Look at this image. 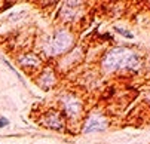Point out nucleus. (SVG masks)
Returning a JSON list of instances; mask_svg holds the SVG:
<instances>
[{
	"label": "nucleus",
	"instance_id": "nucleus-7",
	"mask_svg": "<svg viewBox=\"0 0 150 144\" xmlns=\"http://www.w3.org/2000/svg\"><path fill=\"white\" fill-rule=\"evenodd\" d=\"M19 64L23 66L24 68H36L40 66V59L33 55V54H27V55H23V56H19Z\"/></svg>",
	"mask_w": 150,
	"mask_h": 144
},
{
	"label": "nucleus",
	"instance_id": "nucleus-2",
	"mask_svg": "<svg viewBox=\"0 0 150 144\" xmlns=\"http://www.w3.org/2000/svg\"><path fill=\"white\" fill-rule=\"evenodd\" d=\"M71 45H73V36L66 30H58L48 40V43L45 46V52L46 55L55 56V55L64 54Z\"/></svg>",
	"mask_w": 150,
	"mask_h": 144
},
{
	"label": "nucleus",
	"instance_id": "nucleus-9",
	"mask_svg": "<svg viewBox=\"0 0 150 144\" xmlns=\"http://www.w3.org/2000/svg\"><path fill=\"white\" fill-rule=\"evenodd\" d=\"M116 30H117V33L123 34L125 37H128V39H132V34H131V33H128L126 30H120V28H116Z\"/></svg>",
	"mask_w": 150,
	"mask_h": 144
},
{
	"label": "nucleus",
	"instance_id": "nucleus-10",
	"mask_svg": "<svg viewBox=\"0 0 150 144\" xmlns=\"http://www.w3.org/2000/svg\"><path fill=\"white\" fill-rule=\"evenodd\" d=\"M8 119H5V117H2V119H0V128H2V126H6L8 125Z\"/></svg>",
	"mask_w": 150,
	"mask_h": 144
},
{
	"label": "nucleus",
	"instance_id": "nucleus-6",
	"mask_svg": "<svg viewBox=\"0 0 150 144\" xmlns=\"http://www.w3.org/2000/svg\"><path fill=\"white\" fill-rule=\"evenodd\" d=\"M79 5H80V2H67L64 5V8L61 11V16L64 21H73L79 11V8H76V6H79Z\"/></svg>",
	"mask_w": 150,
	"mask_h": 144
},
{
	"label": "nucleus",
	"instance_id": "nucleus-5",
	"mask_svg": "<svg viewBox=\"0 0 150 144\" xmlns=\"http://www.w3.org/2000/svg\"><path fill=\"white\" fill-rule=\"evenodd\" d=\"M43 123H45V126L51 128V129H61L64 126V119L59 113L57 112H51L45 116L43 119Z\"/></svg>",
	"mask_w": 150,
	"mask_h": 144
},
{
	"label": "nucleus",
	"instance_id": "nucleus-8",
	"mask_svg": "<svg viewBox=\"0 0 150 144\" xmlns=\"http://www.w3.org/2000/svg\"><path fill=\"white\" fill-rule=\"evenodd\" d=\"M39 83L43 86V88H49L52 83H54V74H52V71H49V70H46L43 74L40 76V79H39Z\"/></svg>",
	"mask_w": 150,
	"mask_h": 144
},
{
	"label": "nucleus",
	"instance_id": "nucleus-4",
	"mask_svg": "<svg viewBox=\"0 0 150 144\" xmlns=\"http://www.w3.org/2000/svg\"><path fill=\"white\" fill-rule=\"evenodd\" d=\"M64 112L69 117H77L82 112V104L74 97L64 98Z\"/></svg>",
	"mask_w": 150,
	"mask_h": 144
},
{
	"label": "nucleus",
	"instance_id": "nucleus-3",
	"mask_svg": "<svg viewBox=\"0 0 150 144\" xmlns=\"http://www.w3.org/2000/svg\"><path fill=\"white\" fill-rule=\"evenodd\" d=\"M107 128V120L103 114L94 113L91 114L86 122H85V126H83V132H94V131H103Z\"/></svg>",
	"mask_w": 150,
	"mask_h": 144
},
{
	"label": "nucleus",
	"instance_id": "nucleus-1",
	"mask_svg": "<svg viewBox=\"0 0 150 144\" xmlns=\"http://www.w3.org/2000/svg\"><path fill=\"white\" fill-rule=\"evenodd\" d=\"M103 67L107 71H115L120 68L137 70L140 67V58L134 51L128 48H113L105 54L103 59Z\"/></svg>",
	"mask_w": 150,
	"mask_h": 144
},
{
	"label": "nucleus",
	"instance_id": "nucleus-11",
	"mask_svg": "<svg viewBox=\"0 0 150 144\" xmlns=\"http://www.w3.org/2000/svg\"><path fill=\"white\" fill-rule=\"evenodd\" d=\"M147 101H149V102H150V94H149V97H147Z\"/></svg>",
	"mask_w": 150,
	"mask_h": 144
}]
</instances>
